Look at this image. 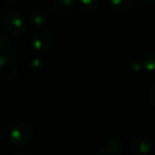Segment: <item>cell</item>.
Listing matches in <instances>:
<instances>
[{
	"label": "cell",
	"mask_w": 155,
	"mask_h": 155,
	"mask_svg": "<svg viewBox=\"0 0 155 155\" xmlns=\"http://www.w3.org/2000/svg\"><path fill=\"white\" fill-rule=\"evenodd\" d=\"M96 155H123V154H121V151H119V150L111 148L109 146H104V148H101L96 153Z\"/></svg>",
	"instance_id": "obj_15"
},
{
	"label": "cell",
	"mask_w": 155,
	"mask_h": 155,
	"mask_svg": "<svg viewBox=\"0 0 155 155\" xmlns=\"http://www.w3.org/2000/svg\"><path fill=\"white\" fill-rule=\"evenodd\" d=\"M78 5L82 12L86 14H91L98 8L99 0H78Z\"/></svg>",
	"instance_id": "obj_9"
},
{
	"label": "cell",
	"mask_w": 155,
	"mask_h": 155,
	"mask_svg": "<svg viewBox=\"0 0 155 155\" xmlns=\"http://www.w3.org/2000/svg\"><path fill=\"white\" fill-rule=\"evenodd\" d=\"M48 19V14L45 10L42 8H34L30 12L29 14V21L30 23L34 25H43L47 22Z\"/></svg>",
	"instance_id": "obj_8"
},
{
	"label": "cell",
	"mask_w": 155,
	"mask_h": 155,
	"mask_svg": "<svg viewBox=\"0 0 155 155\" xmlns=\"http://www.w3.org/2000/svg\"><path fill=\"white\" fill-rule=\"evenodd\" d=\"M13 155H29V153H27L25 151H21V150H19V151H16Z\"/></svg>",
	"instance_id": "obj_19"
},
{
	"label": "cell",
	"mask_w": 155,
	"mask_h": 155,
	"mask_svg": "<svg viewBox=\"0 0 155 155\" xmlns=\"http://www.w3.org/2000/svg\"><path fill=\"white\" fill-rule=\"evenodd\" d=\"M43 65V60L40 56L33 55L29 58V68L32 71H38Z\"/></svg>",
	"instance_id": "obj_12"
},
{
	"label": "cell",
	"mask_w": 155,
	"mask_h": 155,
	"mask_svg": "<svg viewBox=\"0 0 155 155\" xmlns=\"http://www.w3.org/2000/svg\"><path fill=\"white\" fill-rule=\"evenodd\" d=\"M18 75V67L11 56L0 54V79L3 81H13Z\"/></svg>",
	"instance_id": "obj_4"
},
{
	"label": "cell",
	"mask_w": 155,
	"mask_h": 155,
	"mask_svg": "<svg viewBox=\"0 0 155 155\" xmlns=\"http://www.w3.org/2000/svg\"><path fill=\"white\" fill-rule=\"evenodd\" d=\"M54 37L48 30H39L31 36L30 45L33 50L39 53H45L53 45Z\"/></svg>",
	"instance_id": "obj_3"
},
{
	"label": "cell",
	"mask_w": 155,
	"mask_h": 155,
	"mask_svg": "<svg viewBox=\"0 0 155 155\" xmlns=\"http://www.w3.org/2000/svg\"><path fill=\"white\" fill-rule=\"evenodd\" d=\"M141 67L147 72L155 74V53H148L141 59Z\"/></svg>",
	"instance_id": "obj_10"
},
{
	"label": "cell",
	"mask_w": 155,
	"mask_h": 155,
	"mask_svg": "<svg viewBox=\"0 0 155 155\" xmlns=\"http://www.w3.org/2000/svg\"><path fill=\"white\" fill-rule=\"evenodd\" d=\"M76 5H77L76 0H54L52 11L56 16L65 17L74 12Z\"/></svg>",
	"instance_id": "obj_6"
},
{
	"label": "cell",
	"mask_w": 155,
	"mask_h": 155,
	"mask_svg": "<svg viewBox=\"0 0 155 155\" xmlns=\"http://www.w3.org/2000/svg\"><path fill=\"white\" fill-rule=\"evenodd\" d=\"M10 50V41L4 34L0 32V54H5Z\"/></svg>",
	"instance_id": "obj_14"
},
{
	"label": "cell",
	"mask_w": 155,
	"mask_h": 155,
	"mask_svg": "<svg viewBox=\"0 0 155 155\" xmlns=\"http://www.w3.org/2000/svg\"><path fill=\"white\" fill-rule=\"evenodd\" d=\"M3 1V3L5 4V5H14V4H16L17 2H18V0H2Z\"/></svg>",
	"instance_id": "obj_18"
},
{
	"label": "cell",
	"mask_w": 155,
	"mask_h": 155,
	"mask_svg": "<svg viewBox=\"0 0 155 155\" xmlns=\"http://www.w3.org/2000/svg\"><path fill=\"white\" fill-rule=\"evenodd\" d=\"M149 101L152 106L155 107V86L152 87L149 92Z\"/></svg>",
	"instance_id": "obj_16"
},
{
	"label": "cell",
	"mask_w": 155,
	"mask_h": 155,
	"mask_svg": "<svg viewBox=\"0 0 155 155\" xmlns=\"http://www.w3.org/2000/svg\"><path fill=\"white\" fill-rule=\"evenodd\" d=\"M107 146H109V147L114 148V149L121 151V149H123L124 146V140L119 136H112L110 139H109L108 145H107Z\"/></svg>",
	"instance_id": "obj_13"
},
{
	"label": "cell",
	"mask_w": 155,
	"mask_h": 155,
	"mask_svg": "<svg viewBox=\"0 0 155 155\" xmlns=\"http://www.w3.org/2000/svg\"><path fill=\"white\" fill-rule=\"evenodd\" d=\"M129 149L134 155H148L152 150V143L146 137L138 136L131 140Z\"/></svg>",
	"instance_id": "obj_5"
},
{
	"label": "cell",
	"mask_w": 155,
	"mask_h": 155,
	"mask_svg": "<svg viewBox=\"0 0 155 155\" xmlns=\"http://www.w3.org/2000/svg\"><path fill=\"white\" fill-rule=\"evenodd\" d=\"M1 25L3 30L12 36H20L28 30L25 17L16 11H8L2 16Z\"/></svg>",
	"instance_id": "obj_1"
},
{
	"label": "cell",
	"mask_w": 155,
	"mask_h": 155,
	"mask_svg": "<svg viewBox=\"0 0 155 155\" xmlns=\"http://www.w3.org/2000/svg\"><path fill=\"white\" fill-rule=\"evenodd\" d=\"M124 68L128 73L135 74V73H138L143 67H141V62L139 61V60L131 59V60H128V61L124 63Z\"/></svg>",
	"instance_id": "obj_11"
},
{
	"label": "cell",
	"mask_w": 155,
	"mask_h": 155,
	"mask_svg": "<svg viewBox=\"0 0 155 155\" xmlns=\"http://www.w3.org/2000/svg\"><path fill=\"white\" fill-rule=\"evenodd\" d=\"M141 4H143L145 6H150L152 3L155 1V0H138Z\"/></svg>",
	"instance_id": "obj_17"
},
{
	"label": "cell",
	"mask_w": 155,
	"mask_h": 155,
	"mask_svg": "<svg viewBox=\"0 0 155 155\" xmlns=\"http://www.w3.org/2000/svg\"><path fill=\"white\" fill-rule=\"evenodd\" d=\"M135 0H108V5L112 11L124 13L134 6Z\"/></svg>",
	"instance_id": "obj_7"
},
{
	"label": "cell",
	"mask_w": 155,
	"mask_h": 155,
	"mask_svg": "<svg viewBox=\"0 0 155 155\" xmlns=\"http://www.w3.org/2000/svg\"><path fill=\"white\" fill-rule=\"evenodd\" d=\"M34 136V128L28 121L16 124L10 131V140L15 147H25Z\"/></svg>",
	"instance_id": "obj_2"
}]
</instances>
